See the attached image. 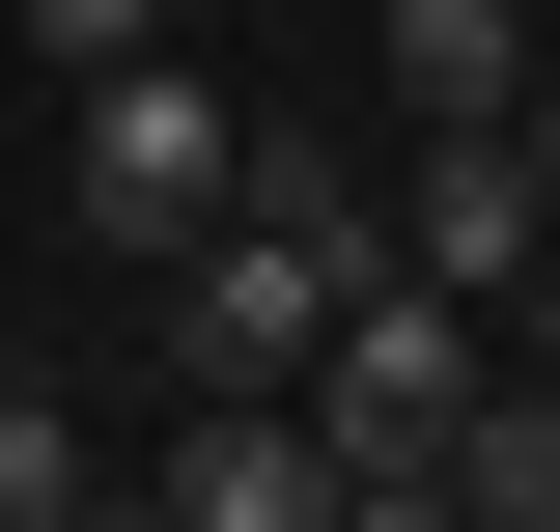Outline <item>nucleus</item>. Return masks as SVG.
<instances>
[{
	"instance_id": "f257e3e1",
	"label": "nucleus",
	"mask_w": 560,
	"mask_h": 532,
	"mask_svg": "<svg viewBox=\"0 0 560 532\" xmlns=\"http://www.w3.org/2000/svg\"><path fill=\"white\" fill-rule=\"evenodd\" d=\"M364 280H393V197H364L337 140H253V169H224V224L168 253V365H197V393H280Z\"/></svg>"
},
{
	"instance_id": "f03ea898",
	"label": "nucleus",
	"mask_w": 560,
	"mask_h": 532,
	"mask_svg": "<svg viewBox=\"0 0 560 532\" xmlns=\"http://www.w3.org/2000/svg\"><path fill=\"white\" fill-rule=\"evenodd\" d=\"M224 169H253V113H224V57H197V28H168V57H84V113H57V224L197 253V224H224Z\"/></svg>"
},
{
	"instance_id": "7ed1b4c3",
	"label": "nucleus",
	"mask_w": 560,
	"mask_h": 532,
	"mask_svg": "<svg viewBox=\"0 0 560 532\" xmlns=\"http://www.w3.org/2000/svg\"><path fill=\"white\" fill-rule=\"evenodd\" d=\"M477 365H504V336L477 309H448V280H364V309L337 336H308V365H280V393H308V420H337V476H364V505H420V449H448V420H477Z\"/></svg>"
},
{
	"instance_id": "20e7f679",
	"label": "nucleus",
	"mask_w": 560,
	"mask_h": 532,
	"mask_svg": "<svg viewBox=\"0 0 560 532\" xmlns=\"http://www.w3.org/2000/svg\"><path fill=\"white\" fill-rule=\"evenodd\" d=\"M393 253L448 280V309H533V253H560V113H420Z\"/></svg>"
},
{
	"instance_id": "39448f33",
	"label": "nucleus",
	"mask_w": 560,
	"mask_h": 532,
	"mask_svg": "<svg viewBox=\"0 0 560 532\" xmlns=\"http://www.w3.org/2000/svg\"><path fill=\"white\" fill-rule=\"evenodd\" d=\"M140 505H168V532H337L364 476H337L308 393H197V449H140Z\"/></svg>"
},
{
	"instance_id": "423d86ee",
	"label": "nucleus",
	"mask_w": 560,
	"mask_h": 532,
	"mask_svg": "<svg viewBox=\"0 0 560 532\" xmlns=\"http://www.w3.org/2000/svg\"><path fill=\"white\" fill-rule=\"evenodd\" d=\"M420 505H477V532H560V393H504V365H477V420L420 449Z\"/></svg>"
},
{
	"instance_id": "0eeeda50",
	"label": "nucleus",
	"mask_w": 560,
	"mask_h": 532,
	"mask_svg": "<svg viewBox=\"0 0 560 532\" xmlns=\"http://www.w3.org/2000/svg\"><path fill=\"white\" fill-rule=\"evenodd\" d=\"M393 113H533V0H393Z\"/></svg>"
},
{
	"instance_id": "6e6552de",
	"label": "nucleus",
	"mask_w": 560,
	"mask_h": 532,
	"mask_svg": "<svg viewBox=\"0 0 560 532\" xmlns=\"http://www.w3.org/2000/svg\"><path fill=\"white\" fill-rule=\"evenodd\" d=\"M84 476H113V449H84L57 393H0V532H84Z\"/></svg>"
},
{
	"instance_id": "1a4fd4ad",
	"label": "nucleus",
	"mask_w": 560,
	"mask_h": 532,
	"mask_svg": "<svg viewBox=\"0 0 560 532\" xmlns=\"http://www.w3.org/2000/svg\"><path fill=\"white\" fill-rule=\"evenodd\" d=\"M168 28H197V0H0V57H57V84L84 57H168Z\"/></svg>"
},
{
	"instance_id": "9d476101",
	"label": "nucleus",
	"mask_w": 560,
	"mask_h": 532,
	"mask_svg": "<svg viewBox=\"0 0 560 532\" xmlns=\"http://www.w3.org/2000/svg\"><path fill=\"white\" fill-rule=\"evenodd\" d=\"M533 28H560V0H533Z\"/></svg>"
}]
</instances>
